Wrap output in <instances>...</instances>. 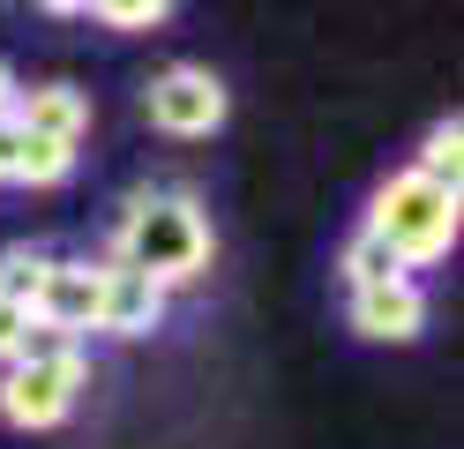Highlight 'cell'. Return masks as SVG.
I'll use <instances>...</instances> for the list:
<instances>
[{"instance_id":"obj_3","label":"cell","mask_w":464,"mask_h":449,"mask_svg":"<svg viewBox=\"0 0 464 449\" xmlns=\"http://www.w3.org/2000/svg\"><path fill=\"white\" fill-rule=\"evenodd\" d=\"M367 232L397 255V269H420V262H442L457 248V195H442L434 180L420 172H397L374 188L367 202Z\"/></svg>"},{"instance_id":"obj_6","label":"cell","mask_w":464,"mask_h":449,"mask_svg":"<svg viewBox=\"0 0 464 449\" xmlns=\"http://www.w3.org/2000/svg\"><path fill=\"white\" fill-rule=\"evenodd\" d=\"M353 329L367 345H412L427 329V292L412 278H390V285H360L353 292Z\"/></svg>"},{"instance_id":"obj_9","label":"cell","mask_w":464,"mask_h":449,"mask_svg":"<svg viewBox=\"0 0 464 449\" xmlns=\"http://www.w3.org/2000/svg\"><path fill=\"white\" fill-rule=\"evenodd\" d=\"M412 172H420V180H434L442 195H457V172H464V128H457V112L427 128V142H420V165H412Z\"/></svg>"},{"instance_id":"obj_14","label":"cell","mask_w":464,"mask_h":449,"mask_svg":"<svg viewBox=\"0 0 464 449\" xmlns=\"http://www.w3.org/2000/svg\"><path fill=\"white\" fill-rule=\"evenodd\" d=\"M31 307H15V299H0V359H15L23 345H31Z\"/></svg>"},{"instance_id":"obj_10","label":"cell","mask_w":464,"mask_h":449,"mask_svg":"<svg viewBox=\"0 0 464 449\" xmlns=\"http://www.w3.org/2000/svg\"><path fill=\"white\" fill-rule=\"evenodd\" d=\"M337 269H344V285H353V292H360V285H390V278H404V269H397V255H390V248H382V239H374L367 225H360L353 239H344Z\"/></svg>"},{"instance_id":"obj_4","label":"cell","mask_w":464,"mask_h":449,"mask_svg":"<svg viewBox=\"0 0 464 449\" xmlns=\"http://www.w3.org/2000/svg\"><path fill=\"white\" fill-rule=\"evenodd\" d=\"M142 112H150V128L158 135H180V142H202V135H218L225 128V83L210 68H195V60H172L165 75H150V90H142Z\"/></svg>"},{"instance_id":"obj_13","label":"cell","mask_w":464,"mask_h":449,"mask_svg":"<svg viewBox=\"0 0 464 449\" xmlns=\"http://www.w3.org/2000/svg\"><path fill=\"white\" fill-rule=\"evenodd\" d=\"M91 23H105V30H158L172 8L165 0H98V8H82Z\"/></svg>"},{"instance_id":"obj_8","label":"cell","mask_w":464,"mask_h":449,"mask_svg":"<svg viewBox=\"0 0 464 449\" xmlns=\"http://www.w3.org/2000/svg\"><path fill=\"white\" fill-rule=\"evenodd\" d=\"M165 322V292L150 278H135V269L105 262V299H98V329L105 337H150Z\"/></svg>"},{"instance_id":"obj_11","label":"cell","mask_w":464,"mask_h":449,"mask_svg":"<svg viewBox=\"0 0 464 449\" xmlns=\"http://www.w3.org/2000/svg\"><path fill=\"white\" fill-rule=\"evenodd\" d=\"M45 269H53L45 248H0V299H15V307H38Z\"/></svg>"},{"instance_id":"obj_1","label":"cell","mask_w":464,"mask_h":449,"mask_svg":"<svg viewBox=\"0 0 464 449\" xmlns=\"http://www.w3.org/2000/svg\"><path fill=\"white\" fill-rule=\"evenodd\" d=\"M210 210L195 188H135L121 202V225H112V262L150 278L158 292L195 285L210 269Z\"/></svg>"},{"instance_id":"obj_5","label":"cell","mask_w":464,"mask_h":449,"mask_svg":"<svg viewBox=\"0 0 464 449\" xmlns=\"http://www.w3.org/2000/svg\"><path fill=\"white\" fill-rule=\"evenodd\" d=\"M98 299H105V262H61V255H53L31 322L38 329H61V337L82 345V329H98Z\"/></svg>"},{"instance_id":"obj_16","label":"cell","mask_w":464,"mask_h":449,"mask_svg":"<svg viewBox=\"0 0 464 449\" xmlns=\"http://www.w3.org/2000/svg\"><path fill=\"white\" fill-rule=\"evenodd\" d=\"M15 98H23V83H15L8 60H0V120H15Z\"/></svg>"},{"instance_id":"obj_2","label":"cell","mask_w":464,"mask_h":449,"mask_svg":"<svg viewBox=\"0 0 464 449\" xmlns=\"http://www.w3.org/2000/svg\"><path fill=\"white\" fill-rule=\"evenodd\" d=\"M82 382H91V359H82L75 337H61V329H31V345H23L8 359V375H0V419L23 434L38 427H61V419L75 412Z\"/></svg>"},{"instance_id":"obj_7","label":"cell","mask_w":464,"mask_h":449,"mask_svg":"<svg viewBox=\"0 0 464 449\" xmlns=\"http://www.w3.org/2000/svg\"><path fill=\"white\" fill-rule=\"evenodd\" d=\"M15 128L38 135V142L75 150L82 135H91V98H82L75 83H38V90H23V98H15Z\"/></svg>"},{"instance_id":"obj_12","label":"cell","mask_w":464,"mask_h":449,"mask_svg":"<svg viewBox=\"0 0 464 449\" xmlns=\"http://www.w3.org/2000/svg\"><path fill=\"white\" fill-rule=\"evenodd\" d=\"M68 172H75V150H61V142H38V135H23V158H15V180H23V188H61Z\"/></svg>"},{"instance_id":"obj_15","label":"cell","mask_w":464,"mask_h":449,"mask_svg":"<svg viewBox=\"0 0 464 449\" xmlns=\"http://www.w3.org/2000/svg\"><path fill=\"white\" fill-rule=\"evenodd\" d=\"M15 158H23V128L0 120V180H15Z\"/></svg>"}]
</instances>
